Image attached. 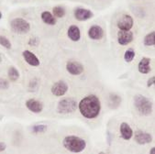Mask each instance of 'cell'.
<instances>
[{"label":"cell","mask_w":155,"mask_h":154,"mask_svg":"<svg viewBox=\"0 0 155 154\" xmlns=\"http://www.w3.org/2000/svg\"><path fill=\"white\" fill-rule=\"evenodd\" d=\"M87 34H88V37L91 40L99 41L104 37V30L99 25H93L88 29Z\"/></svg>","instance_id":"13"},{"label":"cell","mask_w":155,"mask_h":154,"mask_svg":"<svg viewBox=\"0 0 155 154\" xmlns=\"http://www.w3.org/2000/svg\"><path fill=\"white\" fill-rule=\"evenodd\" d=\"M1 18H2V13L0 12V19H1Z\"/></svg>","instance_id":"31"},{"label":"cell","mask_w":155,"mask_h":154,"mask_svg":"<svg viewBox=\"0 0 155 154\" xmlns=\"http://www.w3.org/2000/svg\"><path fill=\"white\" fill-rule=\"evenodd\" d=\"M68 89H69L68 84L63 80H60V81L55 82L52 84L51 88V92L54 97H64L67 93Z\"/></svg>","instance_id":"6"},{"label":"cell","mask_w":155,"mask_h":154,"mask_svg":"<svg viewBox=\"0 0 155 154\" xmlns=\"http://www.w3.org/2000/svg\"><path fill=\"white\" fill-rule=\"evenodd\" d=\"M1 63H2V55L0 54V64H1Z\"/></svg>","instance_id":"30"},{"label":"cell","mask_w":155,"mask_h":154,"mask_svg":"<svg viewBox=\"0 0 155 154\" xmlns=\"http://www.w3.org/2000/svg\"><path fill=\"white\" fill-rule=\"evenodd\" d=\"M0 45L4 48H6V49H8V50L11 49V47H12L10 41L6 36H2V35L0 36Z\"/></svg>","instance_id":"24"},{"label":"cell","mask_w":155,"mask_h":154,"mask_svg":"<svg viewBox=\"0 0 155 154\" xmlns=\"http://www.w3.org/2000/svg\"><path fill=\"white\" fill-rule=\"evenodd\" d=\"M133 24H134L133 18L128 14L122 15L117 22V26L119 28V30H126V31H129V30L132 28Z\"/></svg>","instance_id":"7"},{"label":"cell","mask_w":155,"mask_h":154,"mask_svg":"<svg viewBox=\"0 0 155 154\" xmlns=\"http://www.w3.org/2000/svg\"><path fill=\"white\" fill-rule=\"evenodd\" d=\"M154 83H155V76H151L147 81V86L148 87H150V86H152L154 84Z\"/></svg>","instance_id":"27"},{"label":"cell","mask_w":155,"mask_h":154,"mask_svg":"<svg viewBox=\"0 0 155 154\" xmlns=\"http://www.w3.org/2000/svg\"><path fill=\"white\" fill-rule=\"evenodd\" d=\"M116 101H120L121 102L120 97L118 96H117V95H111L110 96V99H109V106H110V107L117 108L119 106L117 103H116Z\"/></svg>","instance_id":"25"},{"label":"cell","mask_w":155,"mask_h":154,"mask_svg":"<svg viewBox=\"0 0 155 154\" xmlns=\"http://www.w3.org/2000/svg\"><path fill=\"white\" fill-rule=\"evenodd\" d=\"M63 145L70 152L80 153L86 148V141L75 135H69L64 139Z\"/></svg>","instance_id":"2"},{"label":"cell","mask_w":155,"mask_h":154,"mask_svg":"<svg viewBox=\"0 0 155 154\" xmlns=\"http://www.w3.org/2000/svg\"><path fill=\"white\" fill-rule=\"evenodd\" d=\"M150 63L151 60L148 57H143L139 63L138 65V70L140 74H148L151 72V67H150Z\"/></svg>","instance_id":"16"},{"label":"cell","mask_w":155,"mask_h":154,"mask_svg":"<svg viewBox=\"0 0 155 154\" xmlns=\"http://www.w3.org/2000/svg\"><path fill=\"white\" fill-rule=\"evenodd\" d=\"M143 43L145 46H154L155 45V32L151 31L144 37Z\"/></svg>","instance_id":"20"},{"label":"cell","mask_w":155,"mask_h":154,"mask_svg":"<svg viewBox=\"0 0 155 154\" xmlns=\"http://www.w3.org/2000/svg\"><path fill=\"white\" fill-rule=\"evenodd\" d=\"M134 139H135V141L140 145H146L152 141V136L150 133L145 132L140 129L136 130L134 134Z\"/></svg>","instance_id":"10"},{"label":"cell","mask_w":155,"mask_h":154,"mask_svg":"<svg viewBox=\"0 0 155 154\" xmlns=\"http://www.w3.org/2000/svg\"><path fill=\"white\" fill-rule=\"evenodd\" d=\"M74 18L79 21H86L94 16V14H93L91 10L83 8H76L74 12Z\"/></svg>","instance_id":"14"},{"label":"cell","mask_w":155,"mask_h":154,"mask_svg":"<svg viewBox=\"0 0 155 154\" xmlns=\"http://www.w3.org/2000/svg\"><path fill=\"white\" fill-rule=\"evenodd\" d=\"M52 15L57 18H64L65 16V9L63 7H54L52 8Z\"/></svg>","instance_id":"22"},{"label":"cell","mask_w":155,"mask_h":154,"mask_svg":"<svg viewBox=\"0 0 155 154\" xmlns=\"http://www.w3.org/2000/svg\"><path fill=\"white\" fill-rule=\"evenodd\" d=\"M26 107L32 113L39 114L43 110V105L41 101L35 98H29L26 101Z\"/></svg>","instance_id":"12"},{"label":"cell","mask_w":155,"mask_h":154,"mask_svg":"<svg viewBox=\"0 0 155 154\" xmlns=\"http://www.w3.org/2000/svg\"><path fill=\"white\" fill-rule=\"evenodd\" d=\"M81 115L87 119L97 118L101 112V102L96 95H88L78 103Z\"/></svg>","instance_id":"1"},{"label":"cell","mask_w":155,"mask_h":154,"mask_svg":"<svg viewBox=\"0 0 155 154\" xmlns=\"http://www.w3.org/2000/svg\"><path fill=\"white\" fill-rule=\"evenodd\" d=\"M133 102H134V106L140 115L145 116L151 115L153 106L151 101L148 97L142 95H136L134 97Z\"/></svg>","instance_id":"3"},{"label":"cell","mask_w":155,"mask_h":154,"mask_svg":"<svg viewBox=\"0 0 155 154\" xmlns=\"http://www.w3.org/2000/svg\"><path fill=\"white\" fill-rule=\"evenodd\" d=\"M135 55H136L135 51L132 48H130L124 53V60H125L126 63H131L135 58Z\"/></svg>","instance_id":"21"},{"label":"cell","mask_w":155,"mask_h":154,"mask_svg":"<svg viewBox=\"0 0 155 154\" xmlns=\"http://www.w3.org/2000/svg\"><path fill=\"white\" fill-rule=\"evenodd\" d=\"M150 154H155V148H154V147H152V148L150 149Z\"/></svg>","instance_id":"29"},{"label":"cell","mask_w":155,"mask_h":154,"mask_svg":"<svg viewBox=\"0 0 155 154\" xmlns=\"http://www.w3.org/2000/svg\"><path fill=\"white\" fill-rule=\"evenodd\" d=\"M7 149V145L5 142H2V141H0V152H3L4 150H6Z\"/></svg>","instance_id":"28"},{"label":"cell","mask_w":155,"mask_h":154,"mask_svg":"<svg viewBox=\"0 0 155 154\" xmlns=\"http://www.w3.org/2000/svg\"><path fill=\"white\" fill-rule=\"evenodd\" d=\"M22 56H23V59L25 60L26 63L30 66L37 67L41 64V61H40L39 58L32 51H30L28 50L24 51L22 52Z\"/></svg>","instance_id":"11"},{"label":"cell","mask_w":155,"mask_h":154,"mask_svg":"<svg viewBox=\"0 0 155 154\" xmlns=\"http://www.w3.org/2000/svg\"><path fill=\"white\" fill-rule=\"evenodd\" d=\"M8 76L11 82H16L19 78V72L16 67L11 66V67H9V69L8 71Z\"/></svg>","instance_id":"19"},{"label":"cell","mask_w":155,"mask_h":154,"mask_svg":"<svg viewBox=\"0 0 155 154\" xmlns=\"http://www.w3.org/2000/svg\"><path fill=\"white\" fill-rule=\"evenodd\" d=\"M65 68H66V71L71 75H74V76L81 75L84 71V65L76 61H69L65 65Z\"/></svg>","instance_id":"8"},{"label":"cell","mask_w":155,"mask_h":154,"mask_svg":"<svg viewBox=\"0 0 155 154\" xmlns=\"http://www.w3.org/2000/svg\"><path fill=\"white\" fill-rule=\"evenodd\" d=\"M120 136L124 140H130L133 137V130L131 127L126 122H123L119 126Z\"/></svg>","instance_id":"15"},{"label":"cell","mask_w":155,"mask_h":154,"mask_svg":"<svg viewBox=\"0 0 155 154\" xmlns=\"http://www.w3.org/2000/svg\"><path fill=\"white\" fill-rule=\"evenodd\" d=\"M78 108V104L75 99L72 97H65L61 99L57 105V112L59 114L67 115L72 114Z\"/></svg>","instance_id":"4"},{"label":"cell","mask_w":155,"mask_h":154,"mask_svg":"<svg viewBox=\"0 0 155 154\" xmlns=\"http://www.w3.org/2000/svg\"><path fill=\"white\" fill-rule=\"evenodd\" d=\"M48 127L47 125L44 124H38V125H34L31 129V131L35 134H40V133H43L47 130Z\"/></svg>","instance_id":"23"},{"label":"cell","mask_w":155,"mask_h":154,"mask_svg":"<svg viewBox=\"0 0 155 154\" xmlns=\"http://www.w3.org/2000/svg\"><path fill=\"white\" fill-rule=\"evenodd\" d=\"M41 19L42 21L47 24V25H51V26H53L56 24V18L49 11H44L41 13Z\"/></svg>","instance_id":"18"},{"label":"cell","mask_w":155,"mask_h":154,"mask_svg":"<svg viewBox=\"0 0 155 154\" xmlns=\"http://www.w3.org/2000/svg\"><path fill=\"white\" fill-rule=\"evenodd\" d=\"M98 154H106V153H105V152H102V151H101V152H99Z\"/></svg>","instance_id":"32"},{"label":"cell","mask_w":155,"mask_h":154,"mask_svg":"<svg viewBox=\"0 0 155 154\" xmlns=\"http://www.w3.org/2000/svg\"><path fill=\"white\" fill-rule=\"evenodd\" d=\"M133 39H134V35L130 30H129V31L119 30L117 33V42L121 46H126L130 44V42H132Z\"/></svg>","instance_id":"9"},{"label":"cell","mask_w":155,"mask_h":154,"mask_svg":"<svg viewBox=\"0 0 155 154\" xmlns=\"http://www.w3.org/2000/svg\"><path fill=\"white\" fill-rule=\"evenodd\" d=\"M10 28L12 31L17 34H26L30 30V24L24 18H15L10 22Z\"/></svg>","instance_id":"5"},{"label":"cell","mask_w":155,"mask_h":154,"mask_svg":"<svg viewBox=\"0 0 155 154\" xmlns=\"http://www.w3.org/2000/svg\"><path fill=\"white\" fill-rule=\"evenodd\" d=\"M9 87V83L7 79L0 78V89L1 90H6Z\"/></svg>","instance_id":"26"},{"label":"cell","mask_w":155,"mask_h":154,"mask_svg":"<svg viewBox=\"0 0 155 154\" xmlns=\"http://www.w3.org/2000/svg\"><path fill=\"white\" fill-rule=\"evenodd\" d=\"M67 35L72 41H78L81 39V30L76 25H71L68 28Z\"/></svg>","instance_id":"17"}]
</instances>
